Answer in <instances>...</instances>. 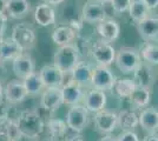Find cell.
<instances>
[{"instance_id":"9a60e30c","label":"cell","mask_w":158,"mask_h":141,"mask_svg":"<svg viewBox=\"0 0 158 141\" xmlns=\"http://www.w3.org/2000/svg\"><path fill=\"white\" fill-rule=\"evenodd\" d=\"M61 93H63L64 105H69V106L78 105L80 101L84 100V96H85L83 88L78 84H76L71 78L69 81L64 82V85L61 86Z\"/></svg>"},{"instance_id":"277c9868","label":"cell","mask_w":158,"mask_h":141,"mask_svg":"<svg viewBox=\"0 0 158 141\" xmlns=\"http://www.w3.org/2000/svg\"><path fill=\"white\" fill-rule=\"evenodd\" d=\"M116 48L112 46L111 42L99 39L91 47V55L96 64L99 66L110 67L116 59Z\"/></svg>"},{"instance_id":"4fadbf2b","label":"cell","mask_w":158,"mask_h":141,"mask_svg":"<svg viewBox=\"0 0 158 141\" xmlns=\"http://www.w3.org/2000/svg\"><path fill=\"white\" fill-rule=\"evenodd\" d=\"M12 69L19 80H24L31 73L35 72V64L31 54L24 53L12 61Z\"/></svg>"},{"instance_id":"f546056e","label":"cell","mask_w":158,"mask_h":141,"mask_svg":"<svg viewBox=\"0 0 158 141\" xmlns=\"http://www.w3.org/2000/svg\"><path fill=\"white\" fill-rule=\"evenodd\" d=\"M129 15L132 20L136 24L140 22L142 20H144L145 18L149 17L150 10L148 8V6L145 5L142 0H132L130 8H129Z\"/></svg>"},{"instance_id":"4316f807","label":"cell","mask_w":158,"mask_h":141,"mask_svg":"<svg viewBox=\"0 0 158 141\" xmlns=\"http://www.w3.org/2000/svg\"><path fill=\"white\" fill-rule=\"evenodd\" d=\"M47 131L52 141H63L67 134V125L60 119H50L47 121Z\"/></svg>"},{"instance_id":"ab89813d","label":"cell","mask_w":158,"mask_h":141,"mask_svg":"<svg viewBox=\"0 0 158 141\" xmlns=\"http://www.w3.org/2000/svg\"><path fill=\"white\" fill-rule=\"evenodd\" d=\"M99 141H117V139H116V138H113L112 135L107 134V135H105V136H103Z\"/></svg>"},{"instance_id":"74e56055","label":"cell","mask_w":158,"mask_h":141,"mask_svg":"<svg viewBox=\"0 0 158 141\" xmlns=\"http://www.w3.org/2000/svg\"><path fill=\"white\" fill-rule=\"evenodd\" d=\"M65 0H46L47 4H50L51 6H58L60 4H63Z\"/></svg>"},{"instance_id":"8992f818","label":"cell","mask_w":158,"mask_h":141,"mask_svg":"<svg viewBox=\"0 0 158 141\" xmlns=\"http://www.w3.org/2000/svg\"><path fill=\"white\" fill-rule=\"evenodd\" d=\"M114 81H116V76L112 73L110 67L99 66V65L93 67L92 79H91V87L92 88L103 91V92H107V91H111Z\"/></svg>"},{"instance_id":"1f68e13d","label":"cell","mask_w":158,"mask_h":141,"mask_svg":"<svg viewBox=\"0 0 158 141\" xmlns=\"http://www.w3.org/2000/svg\"><path fill=\"white\" fill-rule=\"evenodd\" d=\"M139 53H140V57L144 60V62L151 65V66L158 65V45L149 42L142 48V51Z\"/></svg>"},{"instance_id":"ee69618b","label":"cell","mask_w":158,"mask_h":141,"mask_svg":"<svg viewBox=\"0 0 158 141\" xmlns=\"http://www.w3.org/2000/svg\"><path fill=\"white\" fill-rule=\"evenodd\" d=\"M157 75H158V71H157Z\"/></svg>"},{"instance_id":"44dd1931","label":"cell","mask_w":158,"mask_h":141,"mask_svg":"<svg viewBox=\"0 0 158 141\" xmlns=\"http://www.w3.org/2000/svg\"><path fill=\"white\" fill-rule=\"evenodd\" d=\"M31 11L30 0H7L5 14L11 19H23Z\"/></svg>"},{"instance_id":"ffe728a7","label":"cell","mask_w":158,"mask_h":141,"mask_svg":"<svg viewBox=\"0 0 158 141\" xmlns=\"http://www.w3.org/2000/svg\"><path fill=\"white\" fill-rule=\"evenodd\" d=\"M137 31L142 39L145 41H153L158 39V18L149 15L144 20L137 24Z\"/></svg>"},{"instance_id":"2e32d148","label":"cell","mask_w":158,"mask_h":141,"mask_svg":"<svg viewBox=\"0 0 158 141\" xmlns=\"http://www.w3.org/2000/svg\"><path fill=\"white\" fill-rule=\"evenodd\" d=\"M93 120L97 129L104 134H110L117 127V114L111 111L103 109L96 113Z\"/></svg>"},{"instance_id":"ac0fdd59","label":"cell","mask_w":158,"mask_h":141,"mask_svg":"<svg viewBox=\"0 0 158 141\" xmlns=\"http://www.w3.org/2000/svg\"><path fill=\"white\" fill-rule=\"evenodd\" d=\"M97 32L100 35V39L107 42H113L118 39L120 34V25L117 20L107 18L97 25Z\"/></svg>"},{"instance_id":"d4e9b609","label":"cell","mask_w":158,"mask_h":141,"mask_svg":"<svg viewBox=\"0 0 158 141\" xmlns=\"http://www.w3.org/2000/svg\"><path fill=\"white\" fill-rule=\"evenodd\" d=\"M0 136L6 138L7 141H18L23 136L17 125V121L8 116L0 118Z\"/></svg>"},{"instance_id":"9c48e42d","label":"cell","mask_w":158,"mask_h":141,"mask_svg":"<svg viewBox=\"0 0 158 141\" xmlns=\"http://www.w3.org/2000/svg\"><path fill=\"white\" fill-rule=\"evenodd\" d=\"M61 105H64L61 87H46L43 91L40 98V106L43 109L53 113L59 109Z\"/></svg>"},{"instance_id":"484cf974","label":"cell","mask_w":158,"mask_h":141,"mask_svg":"<svg viewBox=\"0 0 158 141\" xmlns=\"http://www.w3.org/2000/svg\"><path fill=\"white\" fill-rule=\"evenodd\" d=\"M138 125V114L133 111L123 109L117 114V126H119L124 132L132 131Z\"/></svg>"},{"instance_id":"7a4b0ae2","label":"cell","mask_w":158,"mask_h":141,"mask_svg":"<svg viewBox=\"0 0 158 141\" xmlns=\"http://www.w3.org/2000/svg\"><path fill=\"white\" fill-rule=\"evenodd\" d=\"M17 125L23 136L30 139L38 138L45 128V122L37 112L24 111L17 118Z\"/></svg>"},{"instance_id":"7c38bea8","label":"cell","mask_w":158,"mask_h":141,"mask_svg":"<svg viewBox=\"0 0 158 141\" xmlns=\"http://www.w3.org/2000/svg\"><path fill=\"white\" fill-rule=\"evenodd\" d=\"M40 79L46 87H61L65 82L66 75L54 65H45L39 71Z\"/></svg>"},{"instance_id":"3957f363","label":"cell","mask_w":158,"mask_h":141,"mask_svg":"<svg viewBox=\"0 0 158 141\" xmlns=\"http://www.w3.org/2000/svg\"><path fill=\"white\" fill-rule=\"evenodd\" d=\"M142 62L139 51L132 47H122L116 52L114 65L123 74H132Z\"/></svg>"},{"instance_id":"f1b7e54d","label":"cell","mask_w":158,"mask_h":141,"mask_svg":"<svg viewBox=\"0 0 158 141\" xmlns=\"http://www.w3.org/2000/svg\"><path fill=\"white\" fill-rule=\"evenodd\" d=\"M23 81L24 86L26 88L27 94L28 95H38V94H41L43 91L45 89V86L43 84V81L40 79L39 72H33L31 73L28 76H26Z\"/></svg>"},{"instance_id":"8d00e7d4","label":"cell","mask_w":158,"mask_h":141,"mask_svg":"<svg viewBox=\"0 0 158 141\" xmlns=\"http://www.w3.org/2000/svg\"><path fill=\"white\" fill-rule=\"evenodd\" d=\"M143 141H158V135L155 134H149L148 136H145Z\"/></svg>"},{"instance_id":"836d02e7","label":"cell","mask_w":158,"mask_h":141,"mask_svg":"<svg viewBox=\"0 0 158 141\" xmlns=\"http://www.w3.org/2000/svg\"><path fill=\"white\" fill-rule=\"evenodd\" d=\"M117 141H139V138L133 131H127V132H123L122 134H119Z\"/></svg>"},{"instance_id":"d6a6232c","label":"cell","mask_w":158,"mask_h":141,"mask_svg":"<svg viewBox=\"0 0 158 141\" xmlns=\"http://www.w3.org/2000/svg\"><path fill=\"white\" fill-rule=\"evenodd\" d=\"M132 0H111V5L113 12L117 14H123L129 11Z\"/></svg>"},{"instance_id":"30bf717a","label":"cell","mask_w":158,"mask_h":141,"mask_svg":"<svg viewBox=\"0 0 158 141\" xmlns=\"http://www.w3.org/2000/svg\"><path fill=\"white\" fill-rule=\"evenodd\" d=\"M132 74H133L132 80L136 84L137 87H143L152 91V87L156 81V75H155L151 65L142 61L140 65L135 69V72Z\"/></svg>"},{"instance_id":"ba28073f","label":"cell","mask_w":158,"mask_h":141,"mask_svg":"<svg viewBox=\"0 0 158 141\" xmlns=\"http://www.w3.org/2000/svg\"><path fill=\"white\" fill-rule=\"evenodd\" d=\"M11 38L24 49V52L32 49L35 44V39H37L34 29L28 26L26 22L15 25L12 29Z\"/></svg>"},{"instance_id":"5bb4252c","label":"cell","mask_w":158,"mask_h":141,"mask_svg":"<svg viewBox=\"0 0 158 141\" xmlns=\"http://www.w3.org/2000/svg\"><path fill=\"white\" fill-rule=\"evenodd\" d=\"M107 96L106 93L99 89H90L84 96V106L89 111V113H98L100 111L105 109Z\"/></svg>"},{"instance_id":"d6986e66","label":"cell","mask_w":158,"mask_h":141,"mask_svg":"<svg viewBox=\"0 0 158 141\" xmlns=\"http://www.w3.org/2000/svg\"><path fill=\"white\" fill-rule=\"evenodd\" d=\"M34 20L41 27L51 26L56 22V11L50 4L40 2L34 8Z\"/></svg>"},{"instance_id":"4dcf8cb0","label":"cell","mask_w":158,"mask_h":141,"mask_svg":"<svg viewBox=\"0 0 158 141\" xmlns=\"http://www.w3.org/2000/svg\"><path fill=\"white\" fill-rule=\"evenodd\" d=\"M150 98H151V91L146 89L143 87H136V89L132 92L130 95V100L131 102L138 108L146 107L150 102Z\"/></svg>"},{"instance_id":"e575fe53","label":"cell","mask_w":158,"mask_h":141,"mask_svg":"<svg viewBox=\"0 0 158 141\" xmlns=\"http://www.w3.org/2000/svg\"><path fill=\"white\" fill-rule=\"evenodd\" d=\"M7 15L5 13H0V41L4 39V35L6 32V27H7Z\"/></svg>"},{"instance_id":"83f0119b","label":"cell","mask_w":158,"mask_h":141,"mask_svg":"<svg viewBox=\"0 0 158 141\" xmlns=\"http://www.w3.org/2000/svg\"><path fill=\"white\" fill-rule=\"evenodd\" d=\"M136 84L132 79L125 78V79H116L113 86L111 88V92L118 98H130L132 92L136 89Z\"/></svg>"},{"instance_id":"e0dca14e","label":"cell","mask_w":158,"mask_h":141,"mask_svg":"<svg viewBox=\"0 0 158 141\" xmlns=\"http://www.w3.org/2000/svg\"><path fill=\"white\" fill-rule=\"evenodd\" d=\"M93 67L87 61H79L78 65L74 67L70 76L76 84H78L81 88L91 87Z\"/></svg>"},{"instance_id":"52a82bcc","label":"cell","mask_w":158,"mask_h":141,"mask_svg":"<svg viewBox=\"0 0 158 141\" xmlns=\"http://www.w3.org/2000/svg\"><path fill=\"white\" fill-rule=\"evenodd\" d=\"M81 19L87 24L98 25L102 21L107 19L105 5L98 0H89L81 10Z\"/></svg>"},{"instance_id":"5b68a950","label":"cell","mask_w":158,"mask_h":141,"mask_svg":"<svg viewBox=\"0 0 158 141\" xmlns=\"http://www.w3.org/2000/svg\"><path fill=\"white\" fill-rule=\"evenodd\" d=\"M66 125L76 133L83 132L89 122V111L84 105H73L66 113Z\"/></svg>"},{"instance_id":"f35d334b","label":"cell","mask_w":158,"mask_h":141,"mask_svg":"<svg viewBox=\"0 0 158 141\" xmlns=\"http://www.w3.org/2000/svg\"><path fill=\"white\" fill-rule=\"evenodd\" d=\"M6 5H7V0H0V13H5Z\"/></svg>"},{"instance_id":"7402d4cb","label":"cell","mask_w":158,"mask_h":141,"mask_svg":"<svg viewBox=\"0 0 158 141\" xmlns=\"http://www.w3.org/2000/svg\"><path fill=\"white\" fill-rule=\"evenodd\" d=\"M138 123L149 134H155L158 131V109L148 107L138 115Z\"/></svg>"},{"instance_id":"b9f144b4","label":"cell","mask_w":158,"mask_h":141,"mask_svg":"<svg viewBox=\"0 0 158 141\" xmlns=\"http://www.w3.org/2000/svg\"><path fill=\"white\" fill-rule=\"evenodd\" d=\"M2 98H4V86H2V84L0 81V101L2 100Z\"/></svg>"},{"instance_id":"d590c367","label":"cell","mask_w":158,"mask_h":141,"mask_svg":"<svg viewBox=\"0 0 158 141\" xmlns=\"http://www.w3.org/2000/svg\"><path fill=\"white\" fill-rule=\"evenodd\" d=\"M142 1L148 6V8H149L150 11L158 8V0H142Z\"/></svg>"},{"instance_id":"6da1fadb","label":"cell","mask_w":158,"mask_h":141,"mask_svg":"<svg viewBox=\"0 0 158 141\" xmlns=\"http://www.w3.org/2000/svg\"><path fill=\"white\" fill-rule=\"evenodd\" d=\"M79 61H80V53L78 46L74 44L58 47L53 55V65L57 66L65 75L71 74Z\"/></svg>"},{"instance_id":"603a6c76","label":"cell","mask_w":158,"mask_h":141,"mask_svg":"<svg viewBox=\"0 0 158 141\" xmlns=\"http://www.w3.org/2000/svg\"><path fill=\"white\" fill-rule=\"evenodd\" d=\"M24 53V49L10 37L0 41V61H13Z\"/></svg>"},{"instance_id":"60d3db41","label":"cell","mask_w":158,"mask_h":141,"mask_svg":"<svg viewBox=\"0 0 158 141\" xmlns=\"http://www.w3.org/2000/svg\"><path fill=\"white\" fill-rule=\"evenodd\" d=\"M67 141H85V139H84L83 136H80V135H77V136H72V138H70Z\"/></svg>"},{"instance_id":"7bdbcfd3","label":"cell","mask_w":158,"mask_h":141,"mask_svg":"<svg viewBox=\"0 0 158 141\" xmlns=\"http://www.w3.org/2000/svg\"><path fill=\"white\" fill-rule=\"evenodd\" d=\"M98 1H100L102 4H104V5H106V4H110L111 2V0H98Z\"/></svg>"},{"instance_id":"cb8c5ba5","label":"cell","mask_w":158,"mask_h":141,"mask_svg":"<svg viewBox=\"0 0 158 141\" xmlns=\"http://www.w3.org/2000/svg\"><path fill=\"white\" fill-rule=\"evenodd\" d=\"M77 37V31L71 26H59L54 28L52 35V41L58 47L65 46L69 44H72V41Z\"/></svg>"},{"instance_id":"8fae6325","label":"cell","mask_w":158,"mask_h":141,"mask_svg":"<svg viewBox=\"0 0 158 141\" xmlns=\"http://www.w3.org/2000/svg\"><path fill=\"white\" fill-rule=\"evenodd\" d=\"M27 91L23 81L19 79L11 80L4 87V99L10 105H18L26 99Z\"/></svg>"}]
</instances>
